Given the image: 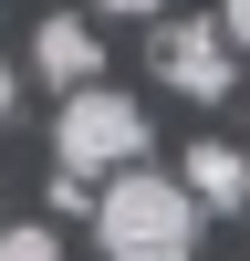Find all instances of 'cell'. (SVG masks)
Returning a JSON list of instances; mask_svg holds the SVG:
<instances>
[{"mask_svg":"<svg viewBox=\"0 0 250 261\" xmlns=\"http://www.w3.org/2000/svg\"><path fill=\"white\" fill-rule=\"evenodd\" d=\"M0 230H11V220H0Z\"/></svg>","mask_w":250,"mask_h":261,"instance_id":"obj_10","label":"cell"},{"mask_svg":"<svg viewBox=\"0 0 250 261\" xmlns=\"http://www.w3.org/2000/svg\"><path fill=\"white\" fill-rule=\"evenodd\" d=\"M0 261H63V230H42V220H11V230H0Z\"/></svg>","mask_w":250,"mask_h":261,"instance_id":"obj_6","label":"cell"},{"mask_svg":"<svg viewBox=\"0 0 250 261\" xmlns=\"http://www.w3.org/2000/svg\"><path fill=\"white\" fill-rule=\"evenodd\" d=\"M157 84L188 105H219L229 84H240V63H229V32L219 21H167L157 32Z\"/></svg>","mask_w":250,"mask_h":261,"instance_id":"obj_3","label":"cell"},{"mask_svg":"<svg viewBox=\"0 0 250 261\" xmlns=\"http://www.w3.org/2000/svg\"><path fill=\"white\" fill-rule=\"evenodd\" d=\"M219 32H229V53H250V0H219Z\"/></svg>","mask_w":250,"mask_h":261,"instance_id":"obj_7","label":"cell"},{"mask_svg":"<svg viewBox=\"0 0 250 261\" xmlns=\"http://www.w3.org/2000/svg\"><path fill=\"white\" fill-rule=\"evenodd\" d=\"M11 105H21V73H11V63H0V125H11Z\"/></svg>","mask_w":250,"mask_h":261,"instance_id":"obj_9","label":"cell"},{"mask_svg":"<svg viewBox=\"0 0 250 261\" xmlns=\"http://www.w3.org/2000/svg\"><path fill=\"white\" fill-rule=\"evenodd\" d=\"M198 230H208V209L188 199L167 167H125V178L94 188V241H104V261H198Z\"/></svg>","mask_w":250,"mask_h":261,"instance_id":"obj_1","label":"cell"},{"mask_svg":"<svg viewBox=\"0 0 250 261\" xmlns=\"http://www.w3.org/2000/svg\"><path fill=\"white\" fill-rule=\"evenodd\" d=\"M177 188L208 209V220H229V209H250V157H240L229 136H198V146L177 157Z\"/></svg>","mask_w":250,"mask_h":261,"instance_id":"obj_4","label":"cell"},{"mask_svg":"<svg viewBox=\"0 0 250 261\" xmlns=\"http://www.w3.org/2000/svg\"><path fill=\"white\" fill-rule=\"evenodd\" d=\"M52 167H63V178H125V167H146V105H136V94H104V84L63 94V115H52Z\"/></svg>","mask_w":250,"mask_h":261,"instance_id":"obj_2","label":"cell"},{"mask_svg":"<svg viewBox=\"0 0 250 261\" xmlns=\"http://www.w3.org/2000/svg\"><path fill=\"white\" fill-rule=\"evenodd\" d=\"M94 11H125V21H146V11H167V0H94Z\"/></svg>","mask_w":250,"mask_h":261,"instance_id":"obj_8","label":"cell"},{"mask_svg":"<svg viewBox=\"0 0 250 261\" xmlns=\"http://www.w3.org/2000/svg\"><path fill=\"white\" fill-rule=\"evenodd\" d=\"M32 73L52 84V94H83V84L104 73V42L83 32L73 11H52V21H42V32H32Z\"/></svg>","mask_w":250,"mask_h":261,"instance_id":"obj_5","label":"cell"}]
</instances>
